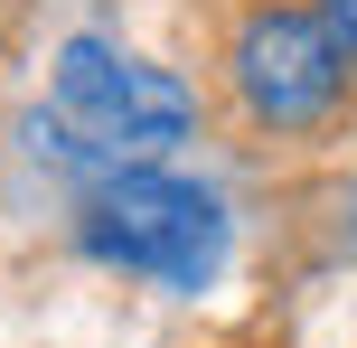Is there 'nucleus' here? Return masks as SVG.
I'll use <instances>...</instances> for the list:
<instances>
[{"label":"nucleus","instance_id":"obj_1","mask_svg":"<svg viewBox=\"0 0 357 348\" xmlns=\"http://www.w3.org/2000/svg\"><path fill=\"white\" fill-rule=\"evenodd\" d=\"M188 123H197V94L169 66H151L132 47H104V38H66L29 142H38V160H66V169H94L104 179V169L169 160L188 142Z\"/></svg>","mask_w":357,"mask_h":348},{"label":"nucleus","instance_id":"obj_2","mask_svg":"<svg viewBox=\"0 0 357 348\" xmlns=\"http://www.w3.org/2000/svg\"><path fill=\"white\" fill-rule=\"evenodd\" d=\"M75 245H85L104 273H142L160 292H207L216 264H226V207L197 179L151 169H104L75 207Z\"/></svg>","mask_w":357,"mask_h":348},{"label":"nucleus","instance_id":"obj_3","mask_svg":"<svg viewBox=\"0 0 357 348\" xmlns=\"http://www.w3.org/2000/svg\"><path fill=\"white\" fill-rule=\"evenodd\" d=\"M226 85L245 104V123L264 132H310L339 113L348 94V56L329 38V19L310 0H254L226 38Z\"/></svg>","mask_w":357,"mask_h":348},{"label":"nucleus","instance_id":"obj_4","mask_svg":"<svg viewBox=\"0 0 357 348\" xmlns=\"http://www.w3.org/2000/svg\"><path fill=\"white\" fill-rule=\"evenodd\" d=\"M310 10L329 19V38H339V56H348V85H357V0H310Z\"/></svg>","mask_w":357,"mask_h":348},{"label":"nucleus","instance_id":"obj_5","mask_svg":"<svg viewBox=\"0 0 357 348\" xmlns=\"http://www.w3.org/2000/svg\"><path fill=\"white\" fill-rule=\"evenodd\" d=\"M348 226H357V198H348Z\"/></svg>","mask_w":357,"mask_h":348}]
</instances>
